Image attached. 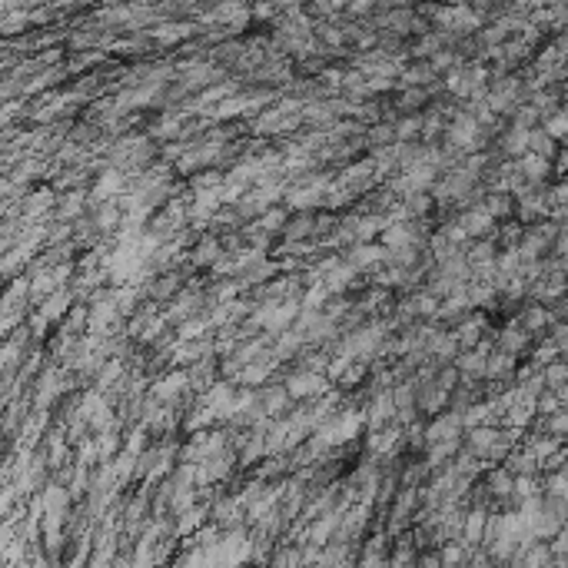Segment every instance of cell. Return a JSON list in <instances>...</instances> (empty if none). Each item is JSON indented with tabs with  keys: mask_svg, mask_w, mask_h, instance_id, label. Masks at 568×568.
I'll return each mask as SVG.
<instances>
[{
	"mask_svg": "<svg viewBox=\"0 0 568 568\" xmlns=\"http://www.w3.org/2000/svg\"><path fill=\"white\" fill-rule=\"evenodd\" d=\"M283 389H286L289 399H309V396H316V392H323L326 382L316 373H309V369H299V373H293V379H289Z\"/></svg>",
	"mask_w": 568,
	"mask_h": 568,
	"instance_id": "1",
	"label": "cell"
},
{
	"mask_svg": "<svg viewBox=\"0 0 568 568\" xmlns=\"http://www.w3.org/2000/svg\"><path fill=\"white\" fill-rule=\"evenodd\" d=\"M180 286H183V280L177 273H163L150 283V299H177Z\"/></svg>",
	"mask_w": 568,
	"mask_h": 568,
	"instance_id": "2",
	"label": "cell"
}]
</instances>
